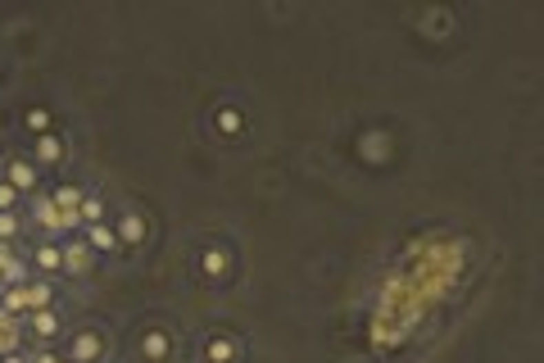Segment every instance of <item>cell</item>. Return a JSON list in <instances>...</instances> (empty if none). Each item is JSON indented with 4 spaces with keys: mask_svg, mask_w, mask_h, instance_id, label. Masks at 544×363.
<instances>
[{
    "mask_svg": "<svg viewBox=\"0 0 544 363\" xmlns=\"http://www.w3.org/2000/svg\"><path fill=\"white\" fill-rule=\"evenodd\" d=\"M5 182H10L14 191H32V187H36V168L28 164V159H14L10 173H5Z\"/></svg>",
    "mask_w": 544,
    "mask_h": 363,
    "instance_id": "1",
    "label": "cell"
},
{
    "mask_svg": "<svg viewBox=\"0 0 544 363\" xmlns=\"http://www.w3.org/2000/svg\"><path fill=\"white\" fill-rule=\"evenodd\" d=\"M54 209L64 214V218L77 222V209H82V191H77V187H59V191H54Z\"/></svg>",
    "mask_w": 544,
    "mask_h": 363,
    "instance_id": "2",
    "label": "cell"
},
{
    "mask_svg": "<svg viewBox=\"0 0 544 363\" xmlns=\"http://www.w3.org/2000/svg\"><path fill=\"white\" fill-rule=\"evenodd\" d=\"M36 218H41V227H50V231L73 227V218H64V214L54 209V200H36Z\"/></svg>",
    "mask_w": 544,
    "mask_h": 363,
    "instance_id": "3",
    "label": "cell"
},
{
    "mask_svg": "<svg viewBox=\"0 0 544 363\" xmlns=\"http://www.w3.org/2000/svg\"><path fill=\"white\" fill-rule=\"evenodd\" d=\"M118 241H127V245L145 241V218H141V214H123V222H118Z\"/></svg>",
    "mask_w": 544,
    "mask_h": 363,
    "instance_id": "4",
    "label": "cell"
},
{
    "mask_svg": "<svg viewBox=\"0 0 544 363\" xmlns=\"http://www.w3.org/2000/svg\"><path fill=\"white\" fill-rule=\"evenodd\" d=\"M141 354H145L150 363H163V359H168V336H163V331H145Z\"/></svg>",
    "mask_w": 544,
    "mask_h": 363,
    "instance_id": "5",
    "label": "cell"
},
{
    "mask_svg": "<svg viewBox=\"0 0 544 363\" xmlns=\"http://www.w3.org/2000/svg\"><path fill=\"white\" fill-rule=\"evenodd\" d=\"M96 354H100V336L96 331H82V336L73 341V363H91Z\"/></svg>",
    "mask_w": 544,
    "mask_h": 363,
    "instance_id": "6",
    "label": "cell"
},
{
    "mask_svg": "<svg viewBox=\"0 0 544 363\" xmlns=\"http://www.w3.org/2000/svg\"><path fill=\"white\" fill-rule=\"evenodd\" d=\"M19 277H23V264L14 259V250L5 241H0V282H10V287H19Z\"/></svg>",
    "mask_w": 544,
    "mask_h": 363,
    "instance_id": "7",
    "label": "cell"
},
{
    "mask_svg": "<svg viewBox=\"0 0 544 363\" xmlns=\"http://www.w3.org/2000/svg\"><path fill=\"white\" fill-rule=\"evenodd\" d=\"M91 250H118V231L105 222H91Z\"/></svg>",
    "mask_w": 544,
    "mask_h": 363,
    "instance_id": "8",
    "label": "cell"
},
{
    "mask_svg": "<svg viewBox=\"0 0 544 363\" xmlns=\"http://www.w3.org/2000/svg\"><path fill=\"white\" fill-rule=\"evenodd\" d=\"M64 264L82 273V268L91 264V245H87V241H73V245H68V250H64Z\"/></svg>",
    "mask_w": 544,
    "mask_h": 363,
    "instance_id": "9",
    "label": "cell"
},
{
    "mask_svg": "<svg viewBox=\"0 0 544 363\" xmlns=\"http://www.w3.org/2000/svg\"><path fill=\"white\" fill-rule=\"evenodd\" d=\"M14 345H19V327L10 313H0V354H14Z\"/></svg>",
    "mask_w": 544,
    "mask_h": 363,
    "instance_id": "10",
    "label": "cell"
},
{
    "mask_svg": "<svg viewBox=\"0 0 544 363\" xmlns=\"http://www.w3.org/2000/svg\"><path fill=\"white\" fill-rule=\"evenodd\" d=\"M231 359H236V345L231 341H222V336L209 341V363H231Z\"/></svg>",
    "mask_w": 544,
    "mask_h": 363,
    "instance_id": "11",
    "label": "cell"
},
{
    "mask_svg": "<svg viewBox=\"0 0 544 363\" xmlns=\"http://www.w3.org/2000/svg\"><path fill=\"white\" fill-rule=\"evenodd\" d=\"M36 264L41 268H64V250H59V245H36Z\"/></svg>",
    "mask_w": 544,
    "mask_h": 363,
    "instance_id": "12",
    "label": "cell"
},
{
    "mask_svg": "<svg viewBox=\"0 0 544 363\" xmlns=\"http://www.w3.org/2000/svg\"><path fill=\"white\" fill-rule=\"evenodd\" d=\"M36 154H41V159H59V154H64V145H59V136L41 132V136H36Z\"/></svg>",
    "mask_w": 544,
    "mask_h": 363,
    "instance_id": "13",
    "label": "cell"
},
{
    "mask_svg": "<svg viewBox=\"0 0 544 363\" xmlns=\"http://www.w3.org/2000/svg\"><path fill=\"white\" fill-rule=\"evenodd\" d=\"M19 309H28V287H10V291H5V313L14 318Z\"/></svg>",
    "mask_w": 544,
    "mask_h": 363,
    "instance_id": "14",
    "label": "cell"
},
{
    "mask_svg": "<svg viewBox=\"0 0 544 363\" xmlns=\"http://www.w3.org/2000/svg\"><path fill=\"white\" fill-rule=\"evenodd\" d=\"M32 327L41 331V336H54V331H59V318H54L50 309H36V318H32Z\"/></svg>",
    "mask_w": 544,
    "mask_h": 363,
    "instance_id": "15",
    "label": "cell"
},
{
    "mask_svg": "<svg viewBox=\"0 0 544 363\" xmlns=\"http://www.w3.org/2000/svg\"><path fill=\"white\" fill-rule=\"evenodd\" d=\"M45 304H50V287H41V282H36V287H28V309L36 313V309H45Z\"/></svg>",
    "mask_w": 544,
    "mask_h": 363,
    "instance_id": "16",
    "label": "cell"
},
{
    "mask_svg": "<svg viewBox=\"0 0 544 363\" xmlns=\"http://www.w3.org/2000/svg\"><path fill=\"white\" fill-rule=\"evenodd\" d=\"M222 268H227V254H222V250H205V273L218 277Z\"/></svg>",
    "mask_w": 544,
    "mask_h": 363,
    "instance_id": "17",
    "label": "cell"
},
{
    "mask_svg": "<svg viewBox=\"0 0 544 363\" xmlns=\"http://www.w3.org/2000/svg\"><path fill=\"white\" fill-rule=\"evenodd\" d=\"M77 218H82V222H96V218H100V200H96V196H82V209H77Z\"/></svg>",
    "mask_w": 544,
    "mask_h": 363,
    "instance_id": "18",
    "label": "cell"
},
{
    "mask_svg": "<svg viewBox=\"0 0 544 363\" xmlns=\"http://www.w3.org/2000/svg\"><path fill=\"white\" fill-rule=\"evenodd\" d=\"M363 150L372 154V159H381V154H386V136L381 132H372V136H363Z\"/></svg>",
    "mask_w": 544,
    "mask_h": 363,
    "instance_id": "19",
    "label": "cell"
},
{
    "mask_svg": "<svg viewBox=\"0 0 544 363\" xmlns=\"http://www.w3.org/2000/svg\"><path fill=\"white\" fill-rule=\"evenodd\" d=\"M218 127H222V132H236V127H240V114L236 110H222V114H218Z\"/></svg>",
    "mask_w": 544,
    "mask_h": 363,
    "instance_id": "20",
    "label": "cell"
},
{
    "mask_svg": "<svg viewBox=\"0 0 544 363\" xmlns=\"http://www.w3.org/2000/svg\"><path fill=\"white\" fill-rule=\"evenodd\" d=\"M14 231H19V218L14 214H0V241H10Z\"/></svg>",
    "mask_w": 544,
    "mask_h": 363,
    "instance_id": "21",
    "label": "cell"
},
{
    "mask_svg": "<svg viewBox=\"0 0 544 363\" xmlns=\"http://www.w3.org/2000/svg\"><path fill=\"white\" fill-rule=\"evenodd\" d=\"M28 127H32V132H45V127H50L45 110H32V114H28Z\"/></svg>",
    "mask_w": 544,
    "mask_h": 363,
    "instance_id": "22",
    "label": "cell"
},
{
    "mask_svg": "<svg viewBox=\"0 0 544 363\" xmlns=\"http://www.w3.org/2000/svg\"><path fill=\"white\" fill-rule=\"evenodd\" d=\"M10 209H14V187L0 182V214H10Z\"/></svg>",
    "mask_w": 544,
    "mask_h": 363,
    "instance_id": "23",
    "label": "cell"
},
{
    "mask_svg": "<svg viewBox=\"0 0 544 363\" xmlns=\"http://www.w3.org/2000/svg\"><path fill=\"white\" fill-rule=\"evenodd\" d=\"M32 363H64V359H59V354H36Z\"/></svg>",
    "mask_w": 544,
    "mask_h": 363,
    "instance_id": "24",
    "label": "cell"
},
{
    "mask_svg": "<svg viewBox=\"0 0 544 363\" xmlns=\"http://www.w3.org/2000/svg\"><path fill=\"white\" fill-rule=\"evenodd\" d=\"M0 363H28V359H19V354H5V359H0Z\"/></svg>",
    "mask_w": 544,
    "mask_h": 363,
    "instance_id": "25",
    "label": "cell"
}]
</instances>
